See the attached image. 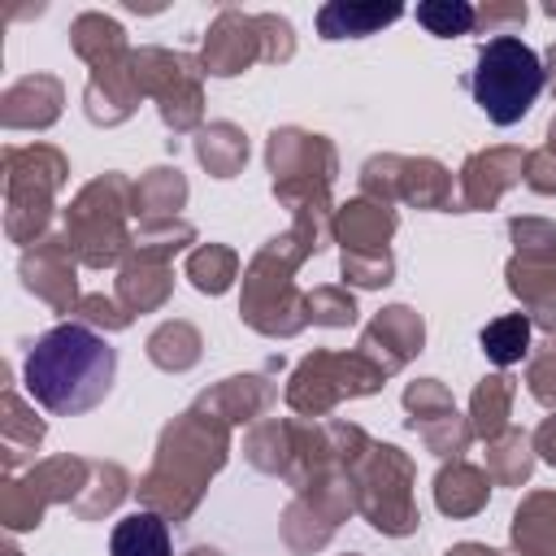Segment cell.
<instances>
[{"label": "cell", "mask_w": 556, "mask_h": 556, "mask_svg": "<svg viewBox=\"0 0 556 556\" xmlns=\"http://www.w3.org/2000/svg\"><path fill=\"white\" fill-rule=\"evenodd\" d=\"M113 369H117L113 348L100 334H91L87 326L65 321V326L48 330L30 348V356H26V391L48 413L74 417V413L96 408L109 395Z\"/></svg>", "instance_id": "1"}, {"label": "cell", "mask_w": 556, "mask_h": 556, "mask_svg": "<svg viewBox=\"0 0 556 556\" xmlns=\"http://www.w3.org/2000/svg\"><path fill=\"white\" fill-rule=\"evenodd\" d=\"M469 91L478 109L495 126H513L530 113V104L543 91V65L534 48H526L517 35H495L478 48V65L469 78Z\"/></svg>", "instance_id": "2"}, {"label": "cell", "mask_w": 556, "mask_h": 556, "mask_svg": "<svg viewBox=\"0 0 556 556\" xmlns=\"http://www.w3.org/2000/svg\"><path fill=\"white\" fill-rule=\"evenodd\" d=\"M113 556H169V530L152 513H135L113 530Z\"/></svg>", "instance_id": "3"}, {"label": "cell", "mask_w": 556, "mask_h": 556, "mask_svg": "<svg viewBox=\"0 0 556 556\" xmlns=\"http://www.w3.org/2000/svg\"><path fill=\"white\" fill-rule=\"evenodd\" d=\"M526 334H530L526 317H504V321H495V326L482 330V348L491 352V361L508 365V361H517L526 352Z\"/></svg>", "instance_id": "4"}, {"label": "cell", "mask_w": 556, "mask_h": 556, "mask_svg": "<svg viewBox=\"0 0 556 556\" xmlns=\"http://www.w3.org/2000/svg\"><path fill=\"white\" fill-rule=\"evenodd\" d=\"M417 22H421L430 35H465V30L473 26V9H469V4L430 0V4H417Z\"/></svg>", "instance_id": "5"}, {"label": "cell", "mask_w": 556, "mask_h": 556, "mask_svg": "<svg viewBox=\"0 0 556 556\" xmlns=\"http://www.w3.org/2000/svg\"><path fill=\"white\" fill-rule=\"evenodd\" d=\"M400 9H343V4H330V9H321V30L330 35V30H339V35H365L369 26H378V22H391Z\"/></svg>", "instance_id": "6"}]
</instances>
